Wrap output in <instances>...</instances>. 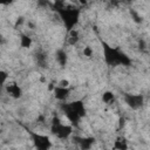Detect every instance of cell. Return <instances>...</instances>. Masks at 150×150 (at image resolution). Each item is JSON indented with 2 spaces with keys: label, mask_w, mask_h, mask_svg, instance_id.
Masks as SVG:
<instances>
[{
  "label": "cell",
  "mask_w": 150,
  "mask_h": 150,
  "mask_svg": "<svg viewBox=\"0 0 150 150\" xmlns=\"http://www.w3.org/2000/svg\"><path fill=\"white\" fill-rule=\"evenodd\" d=\"M103 47V57L108 66L116 67V66H129L131 63V60L128 55H125L123 52H121L117 48H114L105 42H102Z\"/></svg>",
  "instance_id": "cell-1"
},
{
  "label": "cell",
  "mask_w": 150,
  "mask_h": 150,
  "mask_svg": "<svg viewBox=\"0 0 150 150\" xmlns=\"http://www.w3.org/2000/svg\"><path fill=\"white\" fill-rule=\"evenodd\" d=\"M62 111L66 118L70 122V124L80 123L81 118L86 115L84 103L82 101H73V102H64L62 105Z\"/></svg>",
  "instance_id": "cell-2"
},
{
  "label": "cell",
  "mask_w": 150,
  "mask_h": 150,
  "mask_svg": "<svg viewBox=\"0 0 150 150\" xmlns=\"http://www.w3.org/2000/svg\"><path fill=\"white\" fill-rule=\"evenodd\" d=\"M59 13V16L61 19V21L63 22L64 27L67 28V30H70L73 28H75V26L79 22L80 19V9H77L75 6H66L63 5L62 7L56 9Z\"/></svg>",
  "instance_id": "cell-3"
},
{
  "label": "cell",
  "mask_w": 150,
  "mask_h": 150,
  "mask_svg": "<svg viewBox=\"0 0 150 150\" xmlns=\"http://www.w3.org/2000/svg\"><path fill=\"white\" fill-rule=\"evenodd\" d=\"M50 131L59 139H67L73 134V125L63 123L59 117H53L50 122Z\"/></svg>",
  "instance_id": "cell-4"
},
{
  "label": "cell",
  "mask_w": 150,
  "mask_h": 150,
  "mask_svg": "<svg viewBox=\"0 0 150 150\" xmlns=\"http://www.w3.org/2000/svg\"><path fill=\"white\" fill-rule=\"evenodd\" d=\"M124 102L131 109H139L144 103V96L142 94H125Z\"/></svg>",
  "instance_id": "cell-5"
},
{
  "label": "cell",
  "mask_w": 150,
  "mask_h": 150,
  "mask_svg": "<svg viewBox=\"0 0 150 150\" xmlns=\"http://www.w3.org/2000/svg\"><path fill=\"white\" fill-rule=\"evenodd\" d=\"M32 141L38 149H48L52 146V142H50L49 137L46 135H41V134L35 132L32 136Z\"/></svg>",
  "instance_id": "cell-6"
},
{
  "label": "cell",
  "mask_w": 150,
  "mask_h": 150,
  "mask_svg": "<svg viewBox=\"0 0 150 150\" xmlns=\"http://www.w3.org/2000/svg\"><path fill=\"white\" fill-rule=\"evenodd\" d=\"M5 90H6V93L8 94V96H11L12 98H19V97H21V95H22V89H21V87H20L18 83H15V82L5 84Z\"/></svg>",
  "instance_id": "cell-7"
},
{
  "label": "cell",
  "mask_w": 150,
  "mask_h": 150,
  "mask_svg": "<svg viewBox=\"0 0 150 150\" xmlns=\"http://www.w3.org/2000/svg\"><path fill=\"white\" fill-rule=\"evenodd\" d=\"M69 96H70V89L69 88H63V87H59V86L55 84V88H54V97L57 101L66 102Z\"/></svg>",
  "instance_id": "cell-8"
},
{
  "label": "cell",
  "mask_w": 150,
  "mask_h": 150,
  "mask_svg": "<svg viewBox=\"0 0 150 150\" xmlns=\"http://www.w3.org/2000/svg\"><path fill=\"white\" fill-rule=\"evenodd\" d=\"M67 53L63 49H59L55 54V60L60 67H64L67 64Z\"/></svg>",
  "instance_id": "cell-9"
},
{
  "label": "cell",
  "mask_w": 150,
  "mask_h": 150,
  "mask_svg": "<svg viewBox=\"0 0 150 150\" xmlns=\"http://www.w3.org/2000/svg\"><path fill=\"white\" fill-rule=\"evenodd\" d=\"M32 42L33 41H32V38L30 36H28L26 34H22L20 36V46L22 48H29L32 46Z\"/></svg>",
  "instance_id": "cell-10"
},
{
  "label": "cell",
  "mask_w": 150,
  "mask_h": 150,
  "mask_svg": "<svg viewBox=\"0 0 150 150\" xmlns=\"http://www.w3.org/2000/svg\"><path fill=\"white\" fill-rule=\"evenodd\" d=\"M114 100H115L114 93H111V91H105V93L102 94V101H103L105 104H111V103L114 102Z\"/></svg>",
  "instance_id": "cell-11"
},
{
  "label": "cell",
  "mask_w": 150,
  "mask_h": 150,
  "mask_svg": "<svg viewBox=\"0 0 150 150\" xmlns=\"http://www.w3.org/2000/svg\"><path fill=\"white\" fill-rule=\"evenodd\" d=\"M7 80H8V74L5 70L0 69V87H4L7 82Z\"/></svg>",
  "instance_id": "cell-12"
},
{
  "label": "cell",
  "mask_w": 150,
  "mask_h": 150,
  "mask_svg": "<svg viewBox=\"0 0 150 150\" xmlns=\"http://www.w3.org/2000/svg\"><path fill=\"white\" fill-rule=\"evenodd\" d=\"M82 53H83V56H86V57H91L93 54H94V50H93V48H91L90 46H86V47L83 48Z\"/></svg>",
  "instance_id": "cell-13"
},
{
  "label": "cell",
  "mask_w": 150,
  "mask_h": 150,
  "mask_svg": "<svg viewBox=\"0 0 150 150\" xmlns=\"http://www.w3.org/2000/svg\"><path fill=\"white\" fill-rule=\"evenodd\" d=\"M114 148H116V149H127L128 148V145L125 144V141L124 139H117V141H115V145H114Z\"/></svg>",
  "instance_id": "cell-14"
},
{
  "label": "cell",
  "mask_w": 150,
  "mask_h": 150,
  "mask_svg": "<svg viewBox=\"0 0 150 150\" xmlns=\"http://www.w3.org/2000/svg\"><path fill=\"white\" fill-rule=\"evenodd\" d=\"M56 86H59V87H63V88H69V86H70V82H69V80H66V79H63V80L59 81V83H57Z\"/></svg>",
  "instance_id": "cell-15"
},
{
  "label": "cell",
  "mask_w": 150,
  "mask_h": 150,
  "mask_svg": "<svg viewBox=\"0 0 150 150\" xmlns=\"http://www.w3.org/2000/svg\"><path fill=\"white\" fill-rule=\"evenodd\" d=\"M15 0H0V5H4V6H7V5H11L13 4Z\"/></svg>",
  "instance_id": "cell-16"
},
{
  "label": "cell",
  "mask_w": 150,
  "mask_h": 150,
  "mask_svg": "<svg viewBox=\"0 0 150 150\" xmlns=\"http://www.w3.org/2000/svg\"><path fill=\"white\" fill-rule=\"evenodd\" d=\"M80 5H87L88 4V0H76Z\"/></svg>",
  "instance_id": "cell-17"
}]
</instances>
